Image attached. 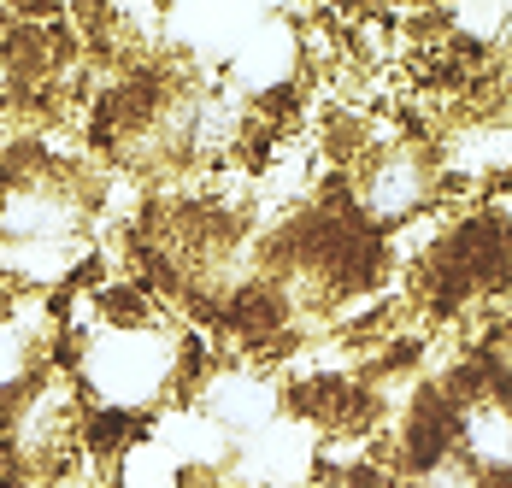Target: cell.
Instances as JSON below:
<instances>
[{"label": "cell", "mask_w": 512, "mask_h": 488, "mask_svg": "<svg viewBox=\"0 0 512 488\" xmlns=\"http://www.w3.org/2000/svg\"><path fill=\"white\" fill-rule=\"evenodd\" d=\"M189 347L177 324H83L65 342V365L77 377V389L89 400V412H112L142 424L159 412L177 389H189Z\"/></svg>", "instance_id": "cell-1"}, {"label": "cell", "mask_w": 512, "mask_h": 488, "mask_svg": "<svg viewBox=\"0 0 512 488\" xmlns=\"http://www.w3.org/2000/svg\"><path fill=\"white\" fill-rule=\"evenodd\" d=\"M442 195V165L418 142H377L354 159V212L365 230H401Z\"/></svg>", "instance_id": "cell-2"}, {"label": "cell", "mask_w": 512, "mask_h": 488, "mask_svg": "<svg viewBox=\"0 0 512 488\" xmlns=\"http://www.w3.org/2000/svg\"><path fill=\"white\" fill-rule=\"evenodd\" d=\"M454 394V447L489 477L495 488L512 483V400L477 383V371H465L448 383Z\"/></svg>", "instance_id": "cell-3"}, {"label": "cell", "mask_w": 512, "mask_h": 488, "mask_svg": "<svg viewBox=\"0 0 512 488\" xmlns=\"http://www.w3.org/2000/svg\"><path fill=\"white\" fill-rule=\"evenodd\" d=\"M407 488H495V483L465 459L460 447H442V453H430V459L407 465Z\"/></svg>", "instance_id": "cell-4"}, {"label": "cell", "mask_w": 512, "mask_h": 488, "mask_svg": "<svg viewBox=\"0 0 512 488\" xmlns=\"http://www.w3.org/2000/svg\"><path fill=\"white\" fill-rule=\"evenodd\" d=\"M471 371H477V383H483V389H495L501 400H512V324H501L489 342L477 347Z\"/></svg>", "instance_id": "cell-5"}, {"label": "cell", "mask_w": 512, "mask_h": 488, "mask_svg": "<svg viewBox=\"0 0 512 488\" xmlns=\"http://www.w3.org/2000/svg\"><path fill=\"white\" fill-rule=\"evenodd\" d=\"M30 18H59V0H0V24H30Z\"/></svg>", "instance_id": "cell-6"}, {"label": "cell", "mask_w": 512, "mask_h": 488, "mask_svg": "<svg viewBox=\"0 0 512 488\" xmlns=\"http://www.w3.org/2000/svg\"><path fill=\"white\" fill-rule=\"evenodd\" d=\"M0 488H12V483H0Z\"/></svg>", "instance_id": "cell-7"}]
</instances>
